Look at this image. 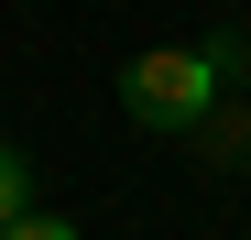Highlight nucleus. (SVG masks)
<instances>
[{"instance_id": "obj_2", "label": "nucleus", "mask_w": 251, "mask_h": 240, "mask_svg": "<svg viewBox=\"0 0 251 240\" xmlns=\"http://www.w3.org/2000/svg\"><path fill=\"white\" fill-rule=\"evenodd\" d=\"M33 208V164H22V142H0V229H11Z\"/></svg>"}, {"instance_id": "obj_1", "label": "nucleus", "mask_w": 251, "mask_h": 240, "mask_svg": "<svg viewBox=\"0 0 251 240\" xmlns=\"http://www.w3.org/2000/svg\"><path fill=\"white\" fill-rule=\"evenodd\" d=\"M229 66H240V44H153V55L120 66V109H131L142 131H197V120L219 109Z\"/></svg>"}, {"instance_id": "obj_3", "label": "nucleus", "mask_w": 251, "mask_h": 240, "mask_svg": "<svg viewBox=\"0 0 251 240\" xmlns=\"http://www.w3.org/2000/svg\"><path fill=\"white\" fill-rule=\"evenodd\" d=\"M0 240H76V218H44V208H22V218L0 229Z\"/></svg>"}]
</instances>
